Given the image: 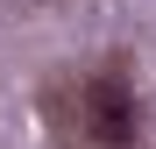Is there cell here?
Listing matches in <instances>:
<instances>
[{
	"instance_id": "obj_1",
	"label": "cell",
	"mask_w": 156,
	"mask_h": 149,
	"mask_svg": "<svg viewBox=\"0 0 156 149\" xmlns=\"http://www.w3.org/2000/svg\"><path fill=\"white\" fill-rule=\"evenodd\" d=\"M43 107H50V128L64 135V149H135L142 142V99L121 64L57 78L43 92Z\"/></svg>"
},
{
	"instance_id": "obj_2",
	"label": "cell",
	"mask_w": 156,
	"mask_h": 149,
	"mask_svg": "<svg viewBox=\"0 0 156 149\" xmlns=\"http://www.w3.org/2000/svg\"><path fill=\"white\" fill-rule=\"evenodd\" d=\"M36 7H50V0H36Z\"/></svg>"
}]
</instances>
